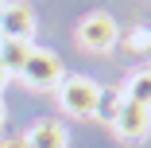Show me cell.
Here are the masks:
<instances>
[{"instance_id":"obj_1","label":"cell","mask_w":151,"mask_h":148,"mask_svg":"<svg viewBox=\"0 0 151 148\" xmlns=\"http://www.w3.org/2000/svg\"><path fill=\"white\" fill-rule=\"evenodd\" d=\"M101 101V86L85 74H70L58 82V105H62L70 117H93Z\"/></svg>"},{"instance_id":"obj_2","label":"cell","mask_w":151,"mask_h":148,"mask_svg":"<svg viewBox=\"0 0 151 148\" xmlns=\"http://www.w3.org/2000/svg\"><path fill=\"white\" fill-rule=\"evenodd\" d=\"M19 78L31 86V90H54V86L66 78V66H62V58H58L54 51H47V47H31V55H27Z\"/></svg>"},{"instance_id":"obj_3","label":"cell","mask_w":151,"mask_h":148,"mask_svg":"<svg viewBox=\"0 0 151 148\" xmlns=\"http://www.w3.org/2000/svg\"><path fill=\"white\" fill-rule=\"evenodd\" d=\"M78 43L85 51H93V55H105L120 43V27L109 12H89L81 23H78Z\"/></svg>"},{"instance_id":"obj_4","label":"cell","mask_w":151,"mask_h":148,"mask_svg":"<svg viewBox=\"0 0 151 148\" xmlns=\"http://www.w3.org/2000/svg\"><path fill=\"white\" fill-rule=\"evenodd\" d=\"M112 129L124 140H147V133H151V109L124 98L120 109H116V117H112Z\"/></svg>"},{"instance_id":"obj_5","label":"cell","mask_w":151,"mask_h":148,"mask_svg":"<svg viewBox=\"0 0 151 148\" xmlns=\"http://www.w3.org/2000/svg\"><path fill=\"white\" fill-rule=\"evenodd\" d=\"M0 35L31 43V35H35V12L27 4H4V0H0Z\"/></svg>"},{"instance_id":"obj_6","label":"cell","mask_w":151,"mask_h":148,"mask_svg":"<svg viewBox=\"0 0 151 148\" xmlns=\"http://www.w3.org/2000/svg\"><path fill=\"white\" fill-rule=\"evenodd\" d=\"M27 148H66L70 144V136H66V129L58 125V121H35L31 129H27Z\"/></svg>"},{"instance_id":"obj_7","label":"cell","mask_w":151,"mask_h":148,"mask_svg":"<svg viewBox=\"0 0 151 148\" xmlns=\"http://www.w3.org/2000/svg\"><path fill=\"white\" fill-rule=\"evenodd\" d=\"M27 55H31V43H19V39H4L0 43V66H4L8 74H19Z\"/></svg>"},{"instance_id":"obj_8","label":"cell","mask_w":151,"mask_h":148,"mask_svg":"<svg viewBox=\"0 0 151 148\" xmlns=\"http://www.w3.org/2000/svg\"><path fill=\"white\" fill-rule=\"evenodd\" d=\"M124 98L136 101V105H147V109H151V66L136 70V74L124 82Z\"/></svg>"},{"instance_id":"obj_9","label":"cell","mask_w":151,"mask_h":148,"mask_svg":"<svg viewBox=\"0 0 151 148\" xmlns=\"http://www.w3.org/2000/svg\"><path fill=\"white\" fill-rule=\"evenodd\" d=\"M120 101H124V94H116V90H101V101H97V113H93V117H101V121L112 125V117H116Z\"/></svg>"},{"instance_id":"obj_10","label":"cell","mask_w":151,"mask_h":148,"mask_svg":"<svg viewBox=\"0 0 151 148\" xmlns=\"http://www.w3.org/2000/svg\"><path fill=\"white\" fill-rule=\"evenodd\" d=\"M124 47H128V51H136V55L151 51V27H132V31L124 35Z\"/></svg>"},{"instance_id":"obj_11","label":"cell","mask_w":151,"mask_h":148,"mask_svg":"<svg viewBox=\"0 0 151 148\" xmlns=\"http://www.w3.org/2000/svg\"><path fill=\"white\" fill-rule=\"evenodd\" d=\"M0 148H27L23 136H8V140H0Z\"/></svg>"},{"instance_id":"obj_12","label":"cell","mask_w":151,"mask_h":148,"mask_svg":"<svg viewBox=\"0 0 151 148\" xmlns=\"http://www.w3.org/2000/svg\"><path fill=\"white\" fill-rule=\"evenodd\" d=\"M4 78H8V70H4V66H0V86H4Z\"/></svg>"},{"instance_id":"obj_13","label":"cell","mask_w":151,"mask_h":148,"mask_svg":"<svg viewBox=\"0 0 151 148\" xmlns=\"http://www.w3.org/2000/svg\"><path fill=\"white\" fill-rule=\"evenodd\" d=\"M0 121H4V98H0Z\"/></svg>"},{"instance_id":"obj_14","label":"cell","mask_w":151,"mask_h":148,"mask_svg":"<svg viewBox=\"0 0 151 148\" xmlns=\"http://www.w3.org/2000/svg\"><path fill=\"white\" fill-rule=\"evenodd\" d=\"M0 43H4V35H0Z\"/></svg>"}]
</instances>
